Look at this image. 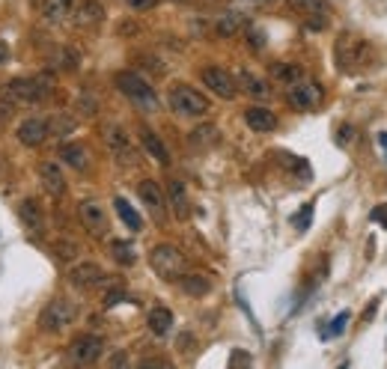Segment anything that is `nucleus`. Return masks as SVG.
I'll list each match as a JSON object with an SVG mask.
<instances>
[{
  "label": "nucleus",
  "instance_id": "1",
  "mask_svg": "<svg viewBox=\"0 0 387 369\" xmlns=\"http://www.w3.org/2000/svg\"><path fill=\"white\" fill-rule=\"evenodd\" d=\"M114 87L123 93L128 102H132L141 114H158V107H161V102H158L155 89L149 87V81L143 75L132 72V69H123V72L114 75Z\"/></svg>",
  "mask_w": 387,
  "mask_h": 369
},
{
  "label": "nucleus",
  "instance_id": "2",
  "mask_svg": "<svg viewBox=\"0 0 387 369\" xmlns=\"http://www.w3.org/2000/svg\"><path fill=\"white\" fill-rule=\"evenodd\" d=\"M54 78L51 75H33V78H15L3 84V93L12 105H39L51 96Z\"/></svg>",
  "mask_w": 387,
  "mask_h": 369
},
{
  "label": "nucleus",
  "instance_id": "3",
  "mask_svg": "<svg viewBox=\"0 0 387 369\" xmlns=\"http://www.w3.org/2000/svg\"><path fill=\"white\" fill-rule=\"evenodd\" d=\"M167 105H170V111L185 116V119H200L206 116L212 107H208V98L200 93V89L188 87V84H173L167 89Z\"/></svg>",
  "mask_w": 387,
  "mask_h": 369
},
{
  "label": "nucleus",
  "instance_id": "4",
  "mask_svg": "<svg viewBox=\"0 0 387 369\" xmlns=\"http://www.w3.org/2000/svg\"><path fill=\"white\" fill-rule=\"evenodd\" d=\"M149 265H152V271L161 277V280L167 283H173L179 280V277L185 274V268H188V259L185 253L179 251L176 244H155L152 251H149Z\"/></svg>",
  "mask_w": 387,
  "mask_h": 369
},
{
  "label": "nucleus",
  "instance_id": "5",
  "mask_svg": "<svg viewBox=\"0 0 387 369\" xmlns=\"http://www.w3.org/2000/svg\"><path fill=\"white\" fill-rule=\"evenodd\" d=\"M334 54H336V66H340L343 72H357V69L372 63V48L366 45L363 39L352 36V33H343L340 39H336Z\"/></svg>",
  "mask_w": 387,
  "mask_h": 369
},
{
  "label": "nucleus",
  "instance_id": "6",
  "mask_svg": "<svg viewBox=\"0 0 387 369\" xmlns=\"http://www.w3.org/2000/svg\"><path fill=\"white\" fill-rule=\"evenodd\" d=\"M75 316H78L75 301H69V298H54V301H48L42 316H39V327H42L45 334H57V331H63L66 325H72Z\"/></svg>",
  "mask_w": 387,
  "mask_h": 369
},
{
  "label": "nucleus",
  "instance_id": "7",
  "mask_svg": "<svg viewBox=\"0 0 387 369\" xmlns=\"http://www.w3.org/2000/svg\"><path fill=\"white\" fill-rule=\"evenodd\" d=\"M286 98H289V105L295 111H313L322 102V87L310 81V78H298L295 84L286 87Z\"/></svg>",
  "mask_w": 387,
  "mask_h": 369
},
{
  "label": "nucleus",
  "instance_id": "8",
  "mask_svg": "<svg viewBox=\"0 0 387 369\" xmlns=\"http://www.w3.org/2000/svg\"><path fill=\"white\" fill-rule=\"evenodd\" d=\"M200 81L208 87V93H215L217 98H224V102H233V98L238 96V81L226 72V69L206 66L200 72Z\"/></svg>",
  "mask_w": 387,
  "mask_h": 369
},
{
  "label": "nucleus",
  "instance_id": "9",
  "mask_svg": "<svg viewBox=\"0 0 387 369\" xmlns=\"http://www.w3.org/2000/svg\"><path fill=\"white\" fill-rule=\"evenodd\" d=\"M102 354H105V340L98 334H81L72 340V345H69V357L81 366L96 363Z\"/></svg>",
  "mask_w": 387,
  "mask_h": 369
},
{
  "label": "nucleus",
  "instance_id": "10",
  "mask_svg": "<svg viewBox=\"0 0 387 369\" xmlns=\"http://www.w3.org/2000/svg\"><path fill=\"white\" fill-rule=\"evenodd\" d=\"M78 215H81V224L89 235L96 238H105L107 229H111V224H107V212L102 203H96V199H84L81 206H78Z\"/></svg>",
  "mask_w": 387,
  "mask_h": 369
},
{
  "label": "nucleus",
  "instance_id": "11",
  "mask_svg": "<svg viewBox=\"0 0 387 369\" xmlns=\"http://www.w3.org/2000/svg\"><path fill=\"white\" fill-rule=\"evenodd\" d=\"M137 197H141V203L146 206V212L152 215V221L161 224L167 217V197L161 194V185H158L155 179H143V182L137 185Z\"/></svg>",
  "mask_w": 387,
  "mask_h": 369
},
{
  "label": "nucleus",
  "instance_id": "12",
  "mask_svg": "<svg viewBox=\"0 0 387 369\" xmlns=\"http://www.w3.org/2000/svg\"><path fill=\"white\" fill-rule=\"evenodd\" d=\"M105 143H107V149H111V155L116 158L119 164H134V161H137L134 146H132V141H128V134H125L119 125H107V128H105Z\"/></svg>",
  "mask_w": 387,
  "mask_h": 369
},
{
  "label": "nucleus",
  "instance_id": "13",
  "mask_svg": "<svg viewBox=\"0 0 387 369\" xmlns=\"http://www.w3.org/2000/svg\"><path fill=\"white\" fill-rule=\"evenodd\" d=\"M48 134H51V125L45 123V119H39V116H27L21 125L15 128V137L21 141L24 146L30 149H36V146H42L48 141Z\"/></svg>",
  "mask_w": 387,
  "mask_h": 369
},
{
  "label": "nucleus",
  "instance_id": "14",
  "mask_svg": "<svg viewBox=\"0 0 387 369\" xmlns=\"http://www.w3.org/2000/svg\"><path fill=\"white\" fill-rule=\"evenodd\" d=\"M105 271L98 268L96 262H81V265H72V271H69V280L72 286H78L81 292H89V289H98L105 286Z\"/></svg>",
  "mask_w": 387,
  "mask_h": 369
},
{
  "label": "nucleus",
  "instance_id": "15",
  "mask_svg": "<svg viewBox=\"0 0 387 369\" xmlns=\"http://www.w3.org/2000/svg\"><path fill=\"white\" fill-rule=\"evenodd\" d=\"M167 206L173 208V215L179 221H185V217L191 215V199H188L182 179H170V182H167Z\"/></svg>",
  "mask_w": 387,
  "mask_h": 369
},
{
  "label": "nucleus",
  "instance_id": "16",
  "mask_svg": "<svg viewBox=\"0 0 387 369\" xmlns=\"http://www.w3.org/2000/svg\"><path fill=\"white\" fill-rule=\"evenodd\" d=\"M137 137H141V143H143V152L152 158V161H158L161 167H170V152H167V146L161 143V137H158L152 128H146L141 125V132H137Z\"/></svg>",
  "mask_w": 387,
  "mask_h": 369
},
{
  "label": "nucleus",
  "instance_id": "17",
  "mask_svg": "<svg viewBox=\"0 0 387 369\" xmlns=\"http://www.w3.org/2000/svg\"><path fill=\"white\" fill-rule=\"evenodd\" d=\"M244 123H247L251 132L268 134V132H274V128H277V116H274V111H268V107L253 105V107H247V111H244Z\"/></svg>",
  "mask_w": 387,
  "mask_h": 369
},
{
  "label": "nucleus",
  "instance_id": "18",
  "mask_svg": "<svg viewBox=\"0 0 387 369\" xmlns=\"http://www.w3.org/2000/svg\"><path fill=\"white\" fill-rule=\"evenodd\" d=\"M39 179H42V188L51 197H63L66 194V176H63V170H60V164L45 161L42 167H39Z\"/></svg>",
  "mask_w": 387,
  "mask_h": 369
},
{
  "label": "nucleus",
  "instance_id": "19",
  "mask_svg": "<svg viewBox=\"0 0 387 369\" xmlns=\"http://www.w3.org/2000/svg\"><path fill=\"white\" fill-rule=\"evenodd\" d=\"M235 81H238V89H244V93L253 96V98H268L271 96V84H268L265 78H260V75L247 72V69H242V72L235 75Z\"/></svg>",
  "mask_w": 387,
  "mask_h": 369
},
{
  "label": "nucleus",
  "instance_id": "20",
  "mask_svg": "<svg viewBox=\"0 0 387 369\" xmlns=\"http://www.w3.org/2000/svg\"><path fill=\"white\" fill-rule=\"evenodd\" d=\"M18 217H21V224L30 229V233H45V217H42V208H39L36 199H21V206H18Z\"/></svg>",
  "mask_w": 387,
  "mask_h": 369
},
{
  "label": "nucleus",
  "instance_id": "21",
  "mask_svg": "<svg viewBox=\"0 0 387 369\" xmlns=\"http://www.w3.org/2000/svg\"><path fill=\"white\" fill-rule=\"evenodd\" d=\"M215 30H217V36H224V39H230V36H235V33H242V30H244V15H242V12H235V9H226V12L217 15Z\"/></svg>",
  "mask_w": 387,
  "mask_h": 369
},
{
  "label": "nucleus",
  "instance_id": "22",
  "mask_svg": "<svg viewBox=\"0 0 387 369\" xmlns=\"http://www.w3.org/2000/svg\"><path fill=\"white\" fill-rule=\"evenodd\" d=\"M57 158H63L72 170H87L89 167V155H87V149L81 143H63L60 146V152H57Z\"/></svg>",
  "mask_w": 387,
  "mask_h": 369
},
{
  "label": "nucleus",
  "instance_id": "23",
  "mask_svg": "<svg viewBox=\"0 0 387 369\" xmlns=\"http://www.w3.org/2000/svg\"><path fill=\"white\" fill-rule=\"evenodd\" d=\"M289 6L295 12H301L304 18H316L319 24H325L327 12H331V6H327L325 0H289Z\"/></svg>",
  "mask_w": 387,
  "mask_h": 369
},
{
  "label": "nucleus",
  "instance_id": "24",
  "mask_svg": "<svg viewBox=\"0 0 387 369\" xmlns=\"http://www.w3.org/2000/svg\"><path fill=\"white\" fill-rule=\"evenodd\" d=\"M146 325H149V331H152L155 336H167L173 331V313L167 310V307H155V310H149Z\"/></svg>",
  "mask_w": 387,
  "mask_h": 369
},
{
  "label": "nucleus",
  "instance_id": "25",
  "mask_svg": "<svg viewBox=\"0 0 387 369\" xmlns=\"http://www.w3.org/2000/svg\"><path fill=\"white\" fill-rule=\"evenodd\" d=\"M102 18H105V9L98 6L96 0H84V3L78 6V12H75V24L78 27H96Z\"/></svg>",
  "mask_w": 387,
  "mask_h": 369
},
{
  "label": "nucleus",
  "instance_id": "26",
  "mask_svg": "<svg viewBox=\"0 0 387 369\" xmlns=\"http://www.w3.org/2000/svg\"><path fill=\"white\" fill-rule=\"evenodd\" d=\"M114 208H116V215L123 217V224L132 229V233H141V229H143V217L134 212V206L128 203L125 197H116V199H114Z\"/></svg>",
  "mask_w": 387,
  "mask_h": 369
},
{
  "label": "nucleus",
  "instance_id": "27",
  "mask_svg": "<svg viewBox=\"0 0 387 369\" xmlns=\"http://www.w3.org/2000/svg\"><path fill=\"white\" fill-rule=\"evenodd\" d=\"M179 286H182L185 295L200 298V295H208V289H212V280H208L206 274H182V277H179Z\"/></svg>",
  "mask_w": 387,
  "mask_h": 369
},
{
  "label": "nucleus",
  "instance_id": "28",
  "mask_svg": "<svg viewBox=\"0 0 387 369\" xmlns=\"http://www.w3.org/2000/svg\"><path fill=\"white\" fill-rule=\"evenodd\" d=\"M271 78L280 87H289V84L298 81V78H304V72H301V66L298 63H274L271 66Z\"/></svg>",
  "mask_w": 387,
  "mask_h": 369
},
{
  "label": "nucleus",
  "instance_id": "29",
  "mask_svg": "<svg viewBox=\"0 0 387 369\" xmlns=\"http://www.w3.org/2000/svg\"><path fill=\"white\" fill-rule=\"evenodd\" d=\"M75 0H42V15L48 21H63V18L72 12Z\"/></svg>",
  "mask_w": 387,
  "mask_h": 369
},
{
  "label": "nucleus",
  "instance_id": "30",
  "mask_svg": "<svg viewBox=\"0 0 387 369\" xmlns=\"http://www.w3.org/2000/svg\"><path fill=\"white\" fill-rule=\"evenodd\" d=\"M111 256L116 259L119 265H134L137 262V253H134V247L128 244V242H111Z\"/></svg>",
  "mask_w": 387,
  "mask_h": 369
},
{
  "label": "nucleus",
  "instance_id": "31",
  "mask_svg": "<svg viewBox=\"0 0 387 369\" xmlns=\"http://www.w3.org/2000/svg\"><path fill=\"white\" fill-rule=\"evenodd\" d=\"M215 141H217V128L215 125H200V128H194L191 132V143L194 146H208Z\"/></svg>",
  "mask_w": 387,
  "mask_h": 369
},
{
  "label": "nucleus",
  "instance_id": "32",
  "mask_svg": "<svg viewBox=\"0 0 387 369\" xmlns=\"http://www.w3.org/2000/svg\"><path fill=\"white\" fill-rule=\"evenodd\" d=\"M54 66H60L63 72H75L78 69V54L69 51V48H60V51L54 54Z\"/></svg>",
  "mask_w": 387,
  "mask_h": 369
},
{
  "label": "nucleus",
  "instance_id": "33",
  "mask_svg": "<svg viewBox=\"0 0 387 369\" xmlns=\"http://www.w3.org/2000/svg\"><path fill=\"white\" fill-rule=\"evenodd\" d=\"M125 298H128V295H125V289H119V286H116V289H107L102 304H105V307H116V304H123Z\"/></svg>",
  "mask_w": 387,
  "mask_h": 369
},
{
  "label": "nucleus",
  "instance_id": "34",
  "mask_svg": "<svg viewBox=\"0 0 387 369\" xmlns=\"http://www.w3.org/2000/svg\"><path fill=\"white\" fill-rule=\"evenodd\" d=\"M345 322H349V313H340V316L334 318V322H331V327H327V331H325L322 336H340V334L345 331Z\"/></svg>",
  "mask_w": 387,
  "mask_h": 369
},
{
  "label": "nucleus",
  "instance_id": "35",
  "mask_svg": "<svg viewBox=\"0 0 387 369\" xmlns=\"http://www.w3.org/2000/svg\"><path fill=\"white\" fill-rule=\"evenodd\" d=\"M137 60H143V69H152V72L155 75H161L164 72V63H161V60H158V57H152V54H137Z\"/></svg>",
  "mask_w": 387,
  "mask_h": 369
},
{
  "label": "nucleus",
  "instance_id": "36",
  "mask_svg": "<svg viewBox=\"0 0 387 369\" xmlns=\"http://www.w3.org/2000/svg\"><path fill=\"white\" fill-rule=\"evenodd\" d=\"M310 217H313V206H304L301 215L292 217V224H295L298 229H307V226H310Z\"/></svg>",
  "mask_w": 387,
  "mask_h": 369
},
{
  "label": "nucleus",
  "instance_id": "37",
  "mask_svg": "<svg viewBox=\"0 0 387 369\" xmlns=\"http://www.w3.org/2000/svg\"><path fill=\"white\" fill-rule=\"evenodd\" d=\"M54 253H57V256H63V259H69V256H75V253H78V247H75L72 242H60V244H54Z\"/></svg>",
  "mask_w": 387,
  "mask_h": 369
},
{
  "label": "nucleus",
  "instance_id": "38",
  "mask_svg": "<svg viewBox=\"0 0 387 369\" xmlns=\"http://www.w3.org/2000/svg\"><path fill=\"white\" fill-rule=\"evenodd\" d=\"M349 141H354V128L352 125H340V137H336V143L349 146Z\"/></svg>",
  "mask_w": 387,
  "mask_h": 369
},
{
  "label": "nucleus",
  "instance_id": "39",
  "mask_svg": "<svg viewBox=\"0 0 387 369\" xmlns=\"http://www.w3.org/2000/svg\"><path fill=\"white\" fill-rule=\"evenodd\" d=\"M247 36H251V48H256V51H260V48L265 45V42H262V39H265L262 30H253V27H251V30H247Z\"/></svg>",
  "mask_w": 387,
  "mask_h": 369
},
{
  "label": "nucleus",
  "instance_id": "40",
  "mask_svg": "<svg viewBox=\"0 0 387 369\" xmlns=\"http://www.w3.org/2000/svg\"><path fill=\"white\" fill-rule=\"evenodd\" d=\"M372 221H379L381 226H387V206H379V208H372Z\"/></svg>",
  "mask_w": 387,
  "mask_h": 369
},
{
  "label": "nucleus",
  "instance_id": "41",
  "mask_svg": "<svg viewBox=\"0 0 387 369\" xmlns=\"http://www.w3.org/2000/svg\"><path fill=\"white\" fill-rule=\"evenodd\" d=\"M158 3V0H128V6L132 9H152Z\"/></svg>",
  "mask_w": 387,
  "mask_h": 369
},
{
  "label": "nucleus",
  "instance_id": "42",
  "mask_svg": "<svg viewBox=\"0 0 387 369\" xmlns=\"http://www.w3.org/2000/svg\"><path fill=\"white\" fill-rule=\"evenodd\" d=\"M78 107H84V116L96 114V102H93V98H81V105H78Z\"/></svg>",
  "mask_w": 387,
  "mask_h": 369
},
{
  "label": "nucleus",
  "instance_id": "43",
  "mask_svg": "<svg viewBox=\"0 0 387 369\" xmlns=\"http://www.w3.org/2000/svg\"><path fill=\"white\" fill-rule=\"evenodd\" d=\"M141 366H167V361H161V357H146V361H141Z\"/></svg>",
  "mask_w": 387,
  "mask_h": 369
},
{
  "label": "nucleus",
  "instance_id": "44",
  "mask_svg": "<svg viewBox=\"0 0 387 369\" xmlns=\"http://www.w3.org/2000/svg\"><path fill=\"white\" fill-rule=\"evenodd\" d=\"M233 366L235 363H251V357H247V354H242V352H238V354H233V361H230Z\"/></svg>",
  "mask_w": 387,
  "mask_h": 369
},
{
  "label": "nucleus",
  "instance_id": "45",
  "mask_svg": "<svg viewBox=\"0 0 387 369\" xmlns=\"http://www.w3.org/2000/svg\"><path fill=\"white\" fill-rule=\"evenodd\" d=\"M6 60H9V48H6L3 42H0V66H3V63H6Z\"/></svg>",
  "mask_w": 387,
  "mask_h": 369
},
{
  "label": "nucleus",
  "instance_id": "46",
  "mask_svg": "<svg viewBox=\"0 0 387 369\" xmlns=\"http://www.w3.org/2000/svg\"><path fill=\"white\" fill-rule=\"evenodd\" d=\"M379 143L387 149V132H381V134H379Z\"/></svg>",
  "mask_w": 387,
  "mask_h": 369
}]
</instances>
